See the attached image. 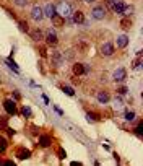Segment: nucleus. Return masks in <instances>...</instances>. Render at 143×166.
Here are the masks:
<instances>
[{"instance_id":"nucleus-1","label":"nucleus","mask_w":143,"mask_h":166,"mask_svg":"<svg viewBox=\"0 0 143 166\" xmlns=\"http://www.w3.org/2000/svg\"><path fill=\"white\" fill-rule=\"evenodd\" d=\"M106 13H107V8L104 5H94L91 8V16L94 20H104V18H106Z\"/></svg>"},{"instance_id":"nucleus-2","label":"nucleus","mask_w":143,"mask_h":166,"mask_svg":"<svg viewBox=\"0 0 143 166\" xmlns=\"http://www.w3.org/2000/svg\"><path fill=\"white\" fill-rule=\"evenodd\" d=\"M46 42H47V46H51V47H55L57 44H59L55 28H49V30H47V33H46Z\"/></svg>"},{"instance_id":"nucleus-3","label":"nucleus","mask_w":143,"mask_h":166,"mask_svg":"<svg viewBox=\"0 0 143 166\" xmlns=\"http://www.w3.org/2000/svg\"><path fill=\"white\" fill-rule=\"evenodd\" d=\"M104 7L111 8L114 13H122L125 3H124V0H107V5H104Z\"/></svg>"},{"instance_id":"nucleus-4","label":"nucleus","mask_w":143,"mask_h":166,"mask_svg":"<svg viewBox=\"0 0 143 166\" xmlns=\"http://www.w3.org/2000/svg\"><path fill=\"white\" fill-rule=\"evenodd\" d=\"M114 51H116V44H114L112 41L103 42V46H101V54L104 55V57H109V55H112Z\"/></svg>"},{"instance_id":"nucleus-5","label":"nucleus","mask_w":143,"mask_h":166,"mask_svg":"<svg viewBox=\"0 0 143 166\" xmlns=\"http://www.w3.org/2000/svg\"><path fill=\"white\" fill-rule=\"evenodd\" d=\"M3 109H5L7 114H10V116L18 114V108H16L15 101H12V99H5V101H3Z\"/></svg>"},{"instance_id":"nucleus-6","label":"nucleus","mask_w":143,"mask_h":166,"mask_svg":"<svg viewBox=\"0 0 143 166\" xmlns=\"http://www.w3.org/2000/svg\"><path fill=\"white\" fill-rule=\"evenodd\" d=\"M112 78H114V82H117V83L124 82V80L127 78V70L124 69V67L116 69V70H114V73H112Z\"/></svg>"},{"instance_id":"nucleus-7","label":"nucleus","mask_w":143,"mask_h":166,"mask_svg":"<svg viewBox=\"0 0 143 166\" xmlns=\"http://www.w3.org/2000/svg\"><path fill=\"white\" fill-rule=\"evenodd\" d=\"M57 7V13H59V16L62 18H67L72 13V7L68 3H60V5H55Z\"/></svg>"},{"instance_id":"nucleus-8","label":"nucleus","mask_w":143,"mask_h":166,"mask_svg":"<svg viewBox=\"0 0 143 166\" xmlns=\"http://www.w3.org/2000/svg\"><path fill=\"white\" fill-rule=\"evenodd\" d=\"M31 18L34 21H42L44 20V12H42V8L39 5H34L31 10Z\"/></svg>"},{"instance_id":"nucleus-9","label":"nucleus","mask_w":143,"mask_h":166,"mask_svg":"<svg viewBox=\"0 0 143 166\" xmlns=\"http://www.w3.org/2000/svg\"><path fill=\"white\" fill-rule=\"evenodd\" d=\"M42 12H44V15H46L47 18H51V20H52V18L57 15V7L54 5V3H47L46 8H44Z\"/></svg>"},{"instance_id":"nucleus-10","label":"nucleus","mask_w":143,"mask_h":166,"mask_svg":"<svg viewBox=\"0 0 143 166\" xmlns=\"http://www.w3.org/2000/svg\"><path fill=\"white\" fill-rule=\"evenodd\" d=\"M72 21H73L75 25H83V23H85V13L82 10L73 12V13H72Z\"/></svg>"},{"instance_id":"nucleus-11","label":"nucleus","mask_w":143,"mask_h":166,"mask_svg":"<svg viewBox=\"0 0 143 166\" xmlns=\"http://www.w3.org/2000/svg\"><path fill=\"white\" fill-rule=\"evenodd\" d=\"M30 34H31V37H33V41H36V42H41L42 39H44V33H42V30H39V28H34V30H31Z\"/></svg>"},{"instance_id":"nucleus-12","label":"nucleus","mask_w":143,"mask_h":166,"mask_svg":"<svg viewBox=\"0 0 143 166\" xmlns=\"http://www.w3.org/2000/svg\"><path fill=\"white\" fill-rule=\"evenodd\" d=\"M116 44H117V47H120V49L127 47V44H128V36H127V34H120V36H117Z\"/></svg>"},{"instance_id":"nucleus-13","label":"nucleus","mask_w":143,"mask_h":166,"mask_svg":"<svg viewBox=\"0 0 143 166\" xmlns=\"http://www.w3.org/2000/svg\"><path fill=\"white\" fill-rule=\"evenodd\" d=\"M30 156H31V151L28 148H18L16 150V158L18 160H26V158H30Z\"/></svg>"},{"instance_id":"nucleus-14","label":"nucleus","mask_w":143,"mask_h":166,"mask_svg":"<svg viewBox=\"0 0 143 166\" xmlns=\"http://www.w3.org/2000/svg\"><path fill=\"white\" fill-rule=\"evenodd\" d=\"M51 143H52V140H51L49 135H39V145L42 148H49Z\"/></svg>"},{"instance_id":"nucleus-15","label":"nucleus","mask_w":143,"mask_h":166,"mask_svg":"<svg viewBox=\"0 0 143 166\" xmlns=\"http://www.w3.org/2000/svg\"><path fill=\"white\" fill-rule=\"evenodd\" d=\"M51 57H52L51 62H52V65H55V67H59V65L64 62V57H62V54H59V52H54Z\"/></svg>"},{"instance_id":"nucleus-16","label":"nucleus","mask_w":143,"mask_h":166,"mask_svg":"<svg viewBox=\"0 0 143 166\" xmlns=\"http://www.w3.org/2000/svg\"><path fill=\"white\" fill-rule=\"evenodd\" d=\"M132 25H133V21H132L130 16H124L120 20V28H122V30H130Z\"/></svg>"},{"instance_id":"nucleus-17","label":"nucleus","mask_w":143,"mask_h":166,"mask_svg":"<svg viewBox=\"0 0 143 166\" xmlns=\"http://www.w3.org/2000/svg\"><path fill=\"white\" fill-rule=\"evenodd\" d=\"M52 28H62L65 25V18H62V16H59V15H55L54 18H52Z\"/></svg>"},{"instance_id":"nucleus-18","label":"nucleus","mask_w":143,"mask_h":166,"mask_svg":"<svg viewBox=\"0 0 143 166\" xmlns=\"http://www.w3.org/2000/svg\"><path fill=\"white\" fill-rule=\"evenodd\" d=\"M75 75H83L85 73V65L83 64H73V67H72Z\"/></svg>"},{"instance_id":"nucleus-19","label":"nucleus","mask_w":143,"mask_h":166,"mask_svg":"<svg viewBox=\"0 0 143 166\" xmlns=\"http://www.w3.org/2000/svg\"><path fill=\"white\" fill-rule=\"evenodd\" d=\"M109 99H111V98H109V94H107L106 91H99V93H98V101H99V103L106 104V103H109Z\"/></svg>"},{"instance_id":"nucleus-20","label":"nucleus","mask_w":143,"mask_h":166,"mask_svg":"<svg viewBox=\"0 0 143 166\" xmlns=\"http://www.w3.org/2000/svg\"><path fill=\"white\" fill-rule=\"evenodd\" d=\"M21 114L25 116V117H31V116H33L31 108H30V106H23V108H21Z\"/></svg>"},{"instance_id":"nucleus-21","label":"nucleus","mask_w":143,"mask_h":166,"mask_svg":"<svg viewBox=\"0 0 143 166\" xmlns=\"http://www.w3.org/2000/svg\"><path fill=\"white\" fill-rule=\"evenodd\" d=\"M122 13H124V16H130L133 13V7L132 5H125L124 7V10H122Z\"/></svg>"},{"instance_id":"nucleus-22","label":"nucleus","mask_w":143,"mask_h":166,"mask_svg":"<svg viewBox=\"0 0 143 166\" xmlns=\"http://www.w3.org/2000/svg\"><path fill=\"white\" fill-rule=\"evenodd\" d=\"M18 26H20V30L23 33H30V26H28L26 21H18Z\"/></svg>"},{"instance_id":"nucleus-23","label":"nucleus","mask_w":143,"mask_h":166,"mask_svg":"<svg viewBox=\"0 0 143 166\" xmlns=\"http://www.w3.org/2000/svg\"><path fill=\"white\" fill-rule=\"evenodd\" d=\"M62 91H64V93H67L68 96H75V91H73V90H72L70 87H65V85L62 87Z\"/></svg>"},{"instance_id":"nucleus-24","label":"nucleus","mask_w":143,"mask_h":166,"mask_svg":"<svg viewBox=\"0 0 143 166\" xmlns=\"http://www.w3.org/2000/svg\"><path fill=\"white\" fill-rule=\"evenodd\" d=\"M7 150V140L3 137H0V151H5Z\"/></svg>"},{"instance_id":"nucleus-25","label":"nucleus","mask_w":143,"mask_h":166,"mask_svg":"<svg viewBox=\"0 0 143 166\" xmlns=\"http://www.w3.org/2000/svg\"><path fill=\"white\" fill-rule=\"evenodd\" d=\"M15 5L16 7H26L28 5V0H15Z\"/></svg>"},{"instance_id":"nucleus-26","label":"nucleus","mask_w":143,"mask_h":166,"mask_svg":"<svg viewBox=\"0 0 143 166\" xmlns=\"http://www.w3.org/2000/svg\"><path fill=\"white\" fill-rule=\"evenodd\" d=\"M64 59H73V51H67L65 54H64Z\"/></svg>"},{"instance_id":"nucleus-27","label":"nucleus","mask_w":143,"mask_h":166,"mask_svg":"<svg viewBox=\"0 0 143 166\" xmlns=\"http://www.w3.org/2000/svg\"><path fill=\"white\" fill-rule=\"evenodd\" d=\"M125 119L127 121H133V119H135V114H133V112H125Z\"/></svg>"},{"instance_id":"nucleus-28","label":"nucleus","mask_w":143,"mask_h":166,"mask_svg":"<svg viewBox=\"0 0 143 166\" xmlns=\"http://www.w3.org/2000/svg\"><path fill=\"white\" fill-rule=\"evenodd\" d=\"M0 129H7V119H5V117L0 119Z\"/></svg>"},{"instance_id":"nucleus-29","label":"nucleus","mask_w":143,"mask_h":166,"mask_svg":"<svg viewBox=\"0 0 143 166\" xmlns=\"http://www.w3.org/2000/svg\"><path fill=\"white\" fill-rule=\"evenodd\" d=\"M2 166H16V164L13 163V161H10V160H7V161H5V163H3Z\"/></svg>"},{"instance_id":"nucleus-30","label":"nucleus","mask_w":143,"mask_h":166,"mask_svg":"<svg viewBox=\"0 0 143 166\" xmlns=\"http://www.w3.org/2000/svg\"><path fill=\"white\" fill-rule=\"evenodd\" d=\"M13 98H15V99H21V94H20V91H13Z\"/></svg>"},{"instance_id":"nucleus-31","label":"nucleus","mask_w":143,"mask_h":166,"mask_svg":"<svg viewBox=\"0 0 143 166\" xmlns=\"http://www.w3.org/2000/svg\"><path fill=\"white\" fill-rule=\"evenodd\" d=\"M7 134L10 135V137H13V135H15V130H13V129H8V127H7Z\"/></svg>"},{"instance_id":"nucleus-32","label":"nucleus","mask_w":143,"mask_h":166,"mask_svg":"<svg viewBox=\"0 0 143 166\" xmlns=\"http://www.w3.org/2000/svg\"><path fill=\"white\" fill-rule=\"evenodd\" d=\"M59 158H65V151L62 150V148L59 150Z\"/></svg>"},{"instance_id":"nucleus-33","label":"nucleus","mask_w":143,"mask_h":166,"mask_svg":"<svg viewBox=\"0 0 143 166\" xmlns=\"http://www.w3.org/2000/svg\"><path fill=\"white\" fill-rule=\"evenodd\" d=\"M119 91H120L122 94H125V93H127V88H125V87H120V88H119Z\"/></svg>"},{"instance_id":"nucleus-34","label":"nucleus","mask_w":143,"mask_h":166,"mask_svg":"<svg viewBox=\"0 0 143 166\" xmlns=\"http://www.w3.org/2000/svg\"><path fill=\"white\" fill-rule=\"evenodd\" d=\"M54 109H55L57 114H60V116H62V111H60V108H59V106H54Z\"/></svg>"},{"instance_id":"nucleus-35","label":"nucleus","mask_w":143,"mask_h":166,"mask_svg":"<svg viewBox=\"0 0 143 166\" xmlns=\"http://www.w3.org/2000/svg\"><path fill=\"white\" fill-rule=\"evenodd\" d=\"M70 166H82V163H77V161H73V163H72Z\"/></svg>"},{"instance_id":"nucleus-36","label":"nucleus","mask_w":143,"mask_h":166,"mask_svg":"<svg viewBox=\"0 0 143 166\" xmlns=\"http://www.w3.org/2000/svg\"><path fill=\"white\" fill-rule=\"evenodd\" d=\"M85 2H86V3H93L94 0H85Z\"/></svg>"},{"instance_id":"nucleus-37","label":"nucleus","mask_w":143,"mask_h":166,"mask_svg":"<svg viewBox=\"0 0 143 166\" xmlns=\"http://www.w3.org/2000/svg\"><path fill=\"white\" fill-rule=\"evenodd\" d=\"M2 164H3V163H2V160H0V166H2Z\"/></svg>"}]
</instances>
